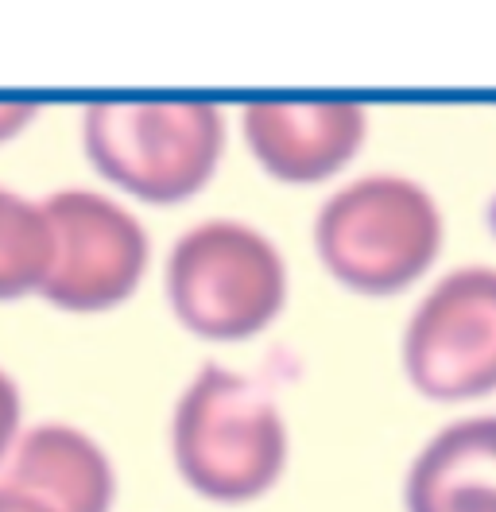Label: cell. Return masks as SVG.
I'll use <instances>...</instances> for the list:
<instances>
[{"label":"cell","instance_id":"cell-1","mask_svg":"<svg viewBox=\"0 0 496 512\" xmlns=\"http://www.w3.org/2000/svg\"><path fill=\"white\" fill-rule=\"evenodd\" d=\"M171 450L183 481L221 505L256 501L287 466V423L245 373L206 365L175 404Z\"/></svg>","mask_w":496,"mask_h":512},{"label":"cell","instance_id":"cell-2","mask_svg":"<svg viewBox=\"0 0 496 512\" xmlns=\"http://www.w3.org/2000/svg\"><path fill=\"white\" fill-rule=\"evenodd\" d=\"M314 245L330 276L349 291L396 295L434 264L442 249V210L434 194L407 175H361L322 202Z\"/></svg>","mask_w":496,"mask_h":512},{"label":"cell","instance_id":"cell-3","mask_svg":"<svg viewBox=\"0 0 496 512\" xmlns=\"http://www.w3.org/2000/svg\"><path fill=\"white\" fill-rule=\"evenodd\" d=\"M90 163L144 202L202 191L225 148V117L210 101H97L82 113Z\"/></svg>","mask_w":496,"mask_h":512},{"label":"cell","instance_id":"cell-4","mask_svg":"<svg viewBox=\"0 0 496 512\" xmlns=\"http://www.w3.org/2000/svg\"><path fill=\"white\" fill-rule=\"evenodd\" d=\"M167 299L186 330L233 342L283 311L287 264L276 245L237 218L186 229L167 260Z\"/></svg>","mask_w":496,"mask_h":512},{"label":"cell","instance_id":"cell-5","mask_svg":"<svg viewBox=\"0 0 496 512\" xmlns=\"http://www.w3.org/2000/svg\"><path fill=\"white\" fill-rule=\"evenodd\" d=\"M407 381L431 400H477L496 392V268L446 272L403 330Z\"/></svg>","mask_w":496,"mask_h":512},{"label":"cell","instance_id":"cell-6","mask_svg":"<svg viewBox=\"0 0 496 512\" xmlns=\"http://www.w3.org/2000/svg\"><path fill=\"white\" fill-rule=\"evenodd\" d=\"M55 229V264L39 295L62 311H109L128 299L148 268V233L121 202L86 187L43 198Z\"/></svg>","mask_w":496,"mask_h":512},{"label":"cell","instance_id":"cell-7","mask_svg":"<svg viewBox=\"0 0 496 512\" xmlns=\"http://www.w3.org/2000/svg\"><path fill=\"white\" fill-rule=\"evenodd\" d=\"M252 156L279 183H318L365 144L369 117L357 101H252L241 113Z\"/></svg>","mask_w":496,"mask_h":512},{"label":"cell","instance_id":"cell-8","mask_svg":"<svg viewBox=\"0 0 496 512\" xmlns=\"http://www.w3.org/2000/svg\"><path fill=\"white\" fill-rule=\"evenodd\" d=\"M0 485L51 512H109L117 489L105 450L70 423L31 427L8 454Z\"/></svg>","mask_w":496,"mask_h":512},{"label":"cell","instance_id":"cell-9","mask_svg":"<svg viewBox=\"0 0 496 512\" xmlns=\"http://www.w3.org/2000/svg\"><path fill=\"white\" fill-rule=\"evenodd\" d=\"M407 512H496V416H465L415 454Z\"/></svg>","mask_w":496,"mask_h":512},{"label":"cell","instance_id":"cell-10","mask_svg":"<svg viewBox=\"0 0 496 512\" xmlns=\"http://www.w3.org/2000/svg\"><path fill=\"white\" fill-rule=\"evenodd\" d=\"M55 264V229L43 202L0 187V299L39 291Z\"/></svg>","mask_w":496,"mask_h":512},{"label":"cell","instance_id":"cell-11","mask_svg":"<svg viewBox=\"0 0 496 512\" xmlns=\"http://www.w3.org/2000/svg\"><path fill=\"white\" fill-rule=\"evenodd\" d=\"M16 431H20V388L0 369V466L12 454Z\"/></svg>","mask_w":496,"mask_h":512},{"label":"cell","instance_id":"cell-12","mask_svg":"<svg viewBox=\"0 0 496 512\" xmlns=\"http://www.w3.org/2000/svg\"><path fill=\"white\" fill-rule=\"evenodd\" d=\"M35 113H39V105H31V101H0V140L16 136L28 121H35Z\"/></svg>","mask_w":496,"mask_h":512},{"label":"cell","instance_id":"cell-13","mask_svg":"<svg viewBox=\"0 0 496 512\" xmlns=\"http://www.w3.org/2000/svg\"><path fill=\"white\" fill-rule=\"evenodd\" d=\"M0 512H51V509H43L39 501H31V497H24V493L0 485Z\"/></svg>","mask_w":496,"mask_h":512}]
</instances>
